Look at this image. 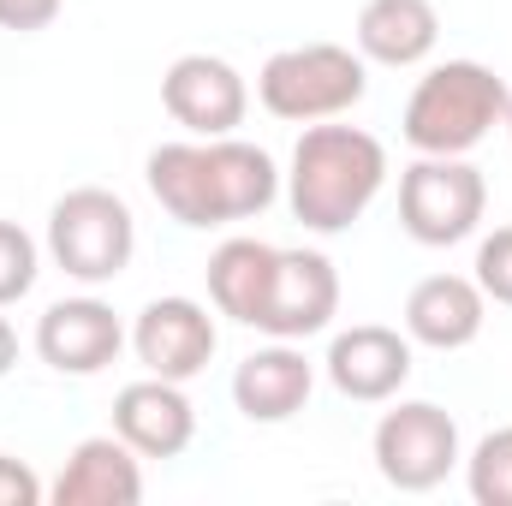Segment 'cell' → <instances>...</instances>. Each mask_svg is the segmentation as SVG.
Masks as SVG:
<instances>
[{
    "instance_id": "9",
    "label": "cell",
    "mask_w": 512,
    "mask_h": 506,
    "mask_svg": "<svg viewBox=\"0 0 512 506\" xmlns=\"http://www.w3.org/2000/svg\"><path fill=\"white\" fill-rule=\"evenodd\" d=\"M340 316V274L322 251H280L256 328L274 340H310Z\"/></svg>"
},
{
    "instance_id": "23",
    "label": "cell",
    "mask_w": 512,
    "mask_h": 506,
    "mask_svg": "<svg viewBox=\"0 0 512 506\" xmlns=\"http://www.w3.org/2000/svg\"><path fill=\"white\" fill-rule=\"evenodd\" d=\"M36 501H42V483H36V471L0 453V506H36Z\"/></svg>"
},
{
    "instance_id": "5",
    "label": "cell",
    "mask_w": 512,
    "mask_h": 506,
    "mask_svg": "<svg viewBox=\"0 0 512 506\" xmlns=\"http://www.w3.org/2000/svg\"><path fill=\"white\" fill-rule=\"evenodd\" d=\"M131 251H137V221H131L126 197L102 191V185H78L54 203L48 215V256L84 280V286H108L126 274Z\"/></svg>"
},
{
    "instance_id": "19",
    "label": "cell",
    "mask_w": 512,
    "mask_h": 506,
    "mask_svg": "<svg viewBox=\"0 0 512 506\" xmlns=\"http://www.w3.org/2000/svg\"><path fill=\"white\" fill-rule=\"evenodd\" d=\"M465 483L477 506H512V429L477 441V453L465 459Z\"/></svg>"
},
{
    "instance_id": "17",
    "label": "cell",
    "mask_w": 512,
    "mask_h": 506,
    "mask_svg": "<svg viewBox=\"0 0 512 506\" xmlns=\"http://www.w3.org/2000/svg\"><path fill=\"white\" fill-rule=\"evenodd\" d=\"M441 42L435 0H364L358 12V54L376 66H423Z\"/></svg>"
},
{
    "instance_id": "8",
    "label": "cell",
    "mask_w": 512,
    "mask_h": 506,
    "mask_svg": "<svg viewBox=\"0 0 512 506\" xmlns=\"http://www.w3.org/2000/svg\"><path fill=\"white\" fill-rule=\"evenodd\" d=\"M161 108L191 137H233L245 126L251 90L221 54H179L161 78Z\"/></svg>"
},
{
    "instance_id": "18",
    "label": "cell",
    "mask_w": 512,
    "mask_h": 506,
    "mask_svg": "<svg viewBox=\"0 0 512 506\" xmlns=\"http://www.w3.org/2000/svg\"><path fill=\"white\" fill-rule=\"evenodd\" d=\"M274 256L280 251L262 245V239H227L221 251L209 256V298H215L221 316L256 328L262 298H268V280H274Z\"/></svg>"
},
{
    "instance_id": "2",
    "label": "cell",
    "mask_w": 512,
    "mask_h": 506,
    "mask_svg": "<svg viewBox=\"0 0 512 506\" xmlns=\"http://www.w3.org/2000/svg\"><path fill=\"white\" fill-rule=\"evenodd\" d=\"M387 185V149L382 137L358 126H316L298 137L292 173H286V203L310 233H346Z\"/></svg>"
},
{
    "instance_id": "16",
    "label": "cell",
    "mask_w": 512,
    "mask_h": 506,
    "mask_svg": "<svg viewBox=\"0 0 512 506\" xmlns=\"http://www.w3.org/2000/svg\"><path fill=\"white\" fill-rule=\"evenodd\" d=\"M60 506H137L143 501V471L120 435H90L72 447L66 471L54 477Z\"/></svg>"
},
{
    "instance_id": "25",
    "label": "cell",
    "mask_w": 512,
    "mask_h": 506,
    "mask_svg": "<svg viewBox=\"0 0 512 506\" xmlns=\"http://www.w3.org/2000/svg\"><path fill=\"white\" fill-rule=\"evenodd\" d=\"M501 126H507V131H512V102H507V120H501Z\"/></svg>"
},
{
    "instance_id": "24",
    "label": "cell",
    "mask_w": 512,
    "mask_h": 506,
    "mask_svg": "<svg viewBox=\"0 0 512 506\" xmlns=\"http://www.w3.org/2000/svg\"><path fill=\"white\" fill-rule=\"evenodd\" d=\"M12 364H18V334H12V322L0 316V376H12Z\"/></svg>"
},
{
    "instance_id": "7",
    "label": "cell",
    "mask_w": 512,
    "mask_h": 506,
    "mask_svg": "<svg viewBox=\"0 0 512 506\" xmlns=\"http://www.w3.org/2000/svg\"><path fill=\"white\" fill-rule=\"evenodd\" d=\"M459 465V423L429 405V399H405L376 423V471L399 495H429L447 483V471Z\"/></svg>"
},
{
    "instance_id": "6",
    "label": "cell",
    "mask_w": 512,
    "mask_h": 506,
    "mask_svg": "<svg viewBox=\"0 0 512 506\" xmlns=\"http://www.w3.org/2000/svg\"><path fill=\"white\" fill-rule=\"evenodd\" d=\"M489 185L465 155H423L399 173V221L417 245H459L483 227Z\"/></svg>"
},
{
    "instance_id": "4",
    "label": "cell",
    "mask_w": 512,
    "mask_h": 506,
    "mask_svg": "<svg viewBox=\"0 0 512 506\" xmlns=\"http://www.w3.org/2000/svg\"><path fill=\"white\" fill-rule=\"evenodd\" d=\"M364 90H370V66H364V54H352L340 42L280 48L256 72V102L274 120H292V126L340 120V114H352L364 102Z\"/></svg>"
},
{
    "instance_id": "20",
    "label": "cell",
    "mask_w": 512,
    "mask_h": 506,
    "mask_svg": "<svg viewBox=\"0 0 512 506\" xmlns=\"http://www.w3.org/2000/svg\"><path fill=\"white\" fill-rule=\"evenodd\" d=\"M36 286V239L18 221H0V310Z\"/></svg>"
},
{
    "instance_id": "1",
    "label": "cell",
    "mask_w": 512,
    "mask_h": 506,
    "mask_svg": "<svg viewBox=\"0 0 512 506\" xmlns=\"http://www.w3.org/2000/svg\"><path fill=\"white\" fill-rule=\"evenodd\" d=\"M143 179L155 203L179 227H227L251 221L280 197V173L268 149L239 137H191V143H161L143 161Z\"/></svg>"
},
{
    "instance_id": "22",
    "label": "cell",
    "mask_w": 512,
    "mask_h": 506,
    "mask_svg": "<svg viewBox=\"0 0 512 506\" xmlns=\"http://www.w3.org/2000/svg\"><path fill=\"white\" fill-rule=\"evenodd\" d=\"M60 6H66V0H0V30H18V36L48 30V24L60 18Z\"/></svg>"
},
{
    "instance_id": "10",
    "label": "cell",
    "mask_w": 512,
    "mask_h": 506,
    "mask_svg": "<svg viewBox=\"0 0 512 506\" xmlns=\"http://www.w3.org/2000/svg\"><path fill=\"white\" fill-rule=\"evenodd\" d=\"M131 346H137V364L149 376L191 381L209 370L221 334H215V316L197 298H155V304H143V316L131 328Z\"/></svg>"
},
{
    "instance_id": "11",
    "label": "cell",
    "mask_w": 512,
    "mask_h": 506,
    "mask_svg": "<svg viewBox=\"0 0 512 506\" xmlns=\"http://www.w3.org/2000/svg\"><path fill=\"white\" fill-rule=\"evenodd\" d=\"M126 346V328L114 304L102 298H60L36 322V358L60 376H102Z\"/></svg>"
},
{
    "instance_id": "13",
    "label": "cell",
    "mask_w": 512,
    "mask_h": 506,
    "mask_svg": "<svg viewBox=\"0 0 512 506\" xmlns=\"http://www.w3.org/2000/svg\"><path fill=\"white\" fill-rule=\"evenodd\" d=\"M328 381L358 399V405H382L411 381V334L382 328V322H358L346 334H334L328 346Z\"/></svg>"
},
{
    "instance_id": "3",
    "label": "cell",
    "mask_w": 512,
    "mask_h": 506,
    "mask_svg": "<svg viewBox=\"0 0 512 506\" xmlns=\"http://www.w3.org/2000/svg\"><path fill=\"white\" fill-rule=\"evenodd\" d=\"M507 102V78H495L477 60L429 66L405 102V143L417 155H471L507 120Z\"/></svg>"
},
{
    "instance_id": "15",
    "label": "cell",
    "mask_w": 512,
    "mask_h": 506,
    "mask_svg": "<svg viewBox=\"0 0 512 506\" xmlns=\"http://www.w3.org/2000/svg\"><path fill=\"white\" fill-rule=\"evenodd\" d=\"M310 387H316L310 358H304L292 340H274V346L251 352V358L233 370V405H239L251 423H286V417L304 411Z\"/></svg>"
},
{
    "instance_id": "21",
    "label": "cell",
    "mask_w": 512,
    "mask_h": 506,
    "mask_svg": "<svg viewBox=\"0 0 512 506\" xmlns=\"http://www.w3.org/2000/svg\"><path fill=\"white\" fill-rule=\"evenodd\" d=\"M471 280L483 286L489 304H507L512 310V227H495V233L477 245V274H471Z\"/></svg>"
},
{
    "instance_id": "14",
    "label": "cell",
    "mask_w": 512,
    "mask_h": 506,
    "mask_svg": "<svg viewBox=\"0 0 512 506\" xmlns=\"http://www.w3.org/2000/svg\"><path fill=\"white\" fill-rule=\"evenodd\" d=\"M489 322V298L465 274H429L405 298V334L429 352H465Z\"/></svg>"
},
{
    "instance_id": "12",
    "label": "cell",
    "mask_w": 512,
    "mask_h": 506,
    "mask_svg": "<svg viewBox=\"0 0 512 506\" xmlns=\"http://www.w3.org/2000/svg\"><path fill=\"white\" fill-rule=\"evenodd\" d=\"M114 435L126 441L137 459H179L197 435V411L185 399V381L143 376L120 387L114 399Z\"/></svg>"
}]
</instances>
